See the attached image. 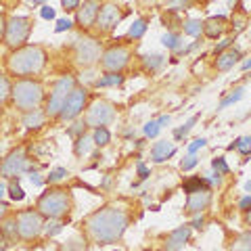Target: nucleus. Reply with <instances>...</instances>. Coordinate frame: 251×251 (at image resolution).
<instances>
[{"label": "nucleus", "mask_w": 251, "mask_h": 251, "mask_svg": "<svg viewBox=\"0 0 251 251\" xmlns=\"http://www.w3.org/2000/svg\"><path fill=\"white\" fill-rule=\"evenodd\" d=\"M197 157H195V155H188L186 157V159H182V163H180V168H182L184 172H188V170H193L195 166H197Z\"/></svg>", "instance_id": "obj_40"}, {"label": "nucleus", "mask_w": 251, "mask_h": 251, "mask_svg": "<svg viewBox=\"0 0 251 251\" xmlns=\"http://www.w3.org/2000/svg\"><path fill=\"white\" fill-rule=\"evenodd\" d=\"M40 17L42 19H54V9H52V6H42Z\"/></svg>", "instance_id": "obj_44"}, {"label": "nucleus", "mask_w": 251, "mask_h": 251, "mask_svg": "<svg viewBox=\"0 0 251 251\" xmlns=\"http://www.w3.org/2000/svg\"><path fill=\"white\" fill-rule=\"evenodd\" d=\"M195 124H197V115H193L191 120H188V122H186V124L182 126V128H178V130L174 132V136H176V138H182V136H186L188 132H191V128H193Z\"/></svg>", "instance_id": "obj_35"}, {"label": "nucleus", "mask_w": 251, "mask_h": 251, "mask_svg": "<svg viewBox=\"0 0 251 251\" xmlns=\"http://www.w3.org/2000/svg\"><path fill=\"white\" fill-rule=\"evenodd\" d=\"M69 27H72V21H69V19H59L57 21V27H54V29H57V31H65Z\"/></svg>", "instance_id": "obj_46"}, {"label": "nucleus", "mask_w": 251, "mask_h": 251, "mask_svg": "<svg viewBox=\"0 0 251 251\" xmlns=\"http://www.w3.org/2000/svg\"><path fill=\"white\" fill-rule=\"evenodd\" d=\"M31 31V21L27 17H11L6 21V34H4V42L11 49H19L27 42Z\"/></svg>", "instance_id": "obj_6"}, {"label": "nucleus", "mask_w": 251, "mask_h": 251, "mask_svg": "<svg viewBox=\"0 0 251 251\" xmlns=\"http://www.w3.org/2000/svg\"><path fill=\"white\" fill-rule=\"evenodd\" d=\"M42 124H44V113L40 109H31V111H27L25 117H23V126H25L27 130H38Z\"/></svg>", "instance_id": "obj_20"}, {"label": "nucleus", "mask_w": 251, "mask_h": 251, "mask_svg": "<svg viewBox=\"0 0 251 251\" xmlns=\"http://www.w3.org/2000/svg\"><path fill=\"white\" fill-rule=\"evenodd\" d=\"M17 234H19V230H17V218H9L2 224V237L9 241V239H15Z\"/></svg>", "instance_id": "obj_24"}, {"label": "nucleus", "mask_w": 251, "mask_h": 251, "mask_svg": "<svg viewBox=\"0 0 251 251\" xmlns=\"http://www.w3.org/2000/svg\"><path fill=\"white\" fill-rule=\"evenodd\" d=\"M115 120V107L107 100H94L90 105L88 113H86V126L90 128H105L107 124H111Z\"/></svg>", "instance_id": "obj_8"}, {"label": "nucleus", "mask_w": 251, "mask_h": 251, "mask_svg": "<svg viewBox=\"0 0 251 251\" xmlns=\"http://www.w3.org/2000/svg\"><path fill=\"white\" fill-rule=\"evenodd\" d=\"M4 34H6V19H4V15L0 13V40L4 38Z\"/></svg>", "instance_id": "obj_49"}, {"label": "nucleus", "mask_w": 251, "mask_h": 251, "mask_svg": "<svg viewBox=\"0 0 251 251\" xmlns=\"http://www.w3.org/2000/svg\"><path fill=\"white\" fill-rule=\"evenodd\" d=\"M92 140H94V145L105 147L109 140H111V134H109L107 128H97V130H94V134H92Z\"/></svg>", "instance_id": "obj_29"}, {"label": "nucleus", "mask_w": 251, "mask_h": 251, "mask_svg": "<svg viewBox=\"0 0 251 251\" xmlns=\"http://www.w3.org/2000/svg\"><path fill=\"white\" fill-rule=\"evenodd\" d=\"M205 145H207V140H205V138H197V140H193V143L188 145V153L195 155V153L199 151V149H203Z\"/></svg>", "instance_id": "obj_41"}, {"label": "nucleus", "mask_w": 251, "mask_h": 251, "mask_svg": "<svg viewBox=\"0 0 251 251\" xmlns=\"http://www.w3.org/2000/svg\"><path fill=\"white\" fill-rule=\"evenodd\" d=\"M27 170V155H25V149H15L9 155L2 159L0 163V174L4 178H15L19 176L21 172Z\"/></svg>", "instance_id": "obj_11"}, {"label": "nucleus", "mask_w": 251, "mask_h": 251, "mask_svg": "<svg viewBox=\"0 0 251 251\" xmlns=\"http://www.w3.org/2000/svg\"><path fill=\"white\" fill-rule=\"evenodd\" d=\"M31 184L40 186V184H42V178H40V176H31Z\"/></svg>", "instance_id": "obj_53"}, {"label": "nucleus", "mask_w": 251, "mask_h": 251, "mask_svg": "<svg viewBox=\"0 0 251 251\" xmlns=\"http://www.w3.org/2000/svg\"><path fill=\"white\" fill-rule=\"evenodd\" d=\"M99 13H100V0H84V4L77 9V25L82 27H90L97 23L99 19Z\"/></svg>", "instance_id": "obj_13"}, {"label": "nucleus", "mask_w": 251, "mask_h": 251, "mask_svg": "<svg viewBox=\"0 0 251 251\" xmlns=\"http://www.w3.org/2000/svg\"><path fill=\"white\" fill-rule=\"evenodd\" d=\"M241 59V52L239 50H226V52H220L218 54V61H216V67L220 69V72H228L230 67H234V63H237Z\"/></svg>", "instance_id": "obj_19"}, {"label": "nucleus", "mask_w": 251, "mask_h": 251, "mask_svg": "<svg viewBox=\"0 0 251 251\" xmlns=\"http://www.w3.org/2000/svg\"><path fill=\"white\" fill-rule=\"evenodd\" d=\"M4 249H6V239L0 237V251H4Z\"/></svg>", "instance_id": "obj_56"}, {"label": "nucleus", "mask_w": 251, "mask_h": 251, "mask_svg": "<svg viewBox=\"0 0 251 251\" xmlns=\"http://www.w3.org/2000/svg\"><path fill=\"white\" fill-rule=\"evenodd\" d=\"M230 251H251V232H243L234 239Z\"/></svg>", "instance_id": "obj_22"}, {"label": "nucleus", "mask_w": 251, "mask_h": 251, "mask_svg": "<svg viewBox=\"0 0 251 251\" xmlns=\"http://www.w3.org/2000/svg\"><path fill=\"white\" fill-rule=\"evenodd\" d=\"M128 63H130V49L124 46V44L111 46V49H107L103 52V57H100V65H103V69H107V72H111V74L122 72Z\"/></svg>", "instance_id": "obj_9"}, {"label": "nucleus", "mask_w": 251, "mask_h": 251, "mask_svg": "<svg viewBox=\"0 0 251 251\" xmlns=\"http://www.w3.org/2000/svg\"><path fill=\"white\" fill-rule=\"evenodd\" d=\"M120 19H122L120 9H117L115 4H105V6H100L97 25H99L100 29H111V27H115L117 23H120Z\"/></svg>", "instance_id": "obj_16"}, {"label": "nucleus", "mask_w": 251, "mask_h": 251, "mask_svg": "<svg viewBox=\"0 0 251 251\" xmlns=\"http://www.w3.org/2000/svg\"><path fill=\"white\" fill-rule=\"evenodd\" d=\"M9 197H11L13 201H23V199H25V193H23V188H21L17 182H13V184L9 186Z\"/></svg>", "instance_id": "obj_34"}, {"label": "nucleus", "mask_w": 251, "mask_h": 251, "mask_svg": "<svg viewBox=\"0 0 251 251\" xmlns=\"http://www.w3.org/2000/svg\"><path fill=\"white\" fill-rule=\"evenodd\" d=\"M239 207H241L243 211H249V209H251V195H247V197H243V199L239 201Z\"/></svg>", "instance_id": "obj_47"}, {"label": "nucleus", "mask_w": 251, "mask_h": 251, "mask_svg": "<svg viewBox=\"0 0 251 251\" xmlns=\"http://www.w3.org/2000/svg\"><path fill=\"white\" fill-rule=\"evenodd\" d=\"M63 230V224L61 222H52V224H49V228H46V234L49 237H54L57 232H61Z\"/></svg>", "instance_id": "obj_43"}, {"label": "nucleus", "mask_w": 251, "mask_h": 251, "mask_svg": "<svg viewBox=\"0 0 251 251\" xmlns=\"http://www.w3.org/2000/svg\"><path fill=\"white\" fill-rule=\"evenodd\" d=\"M163 65V57L161 54H147L145 57V67L151 69V72H157Z\"/></svg>", "instance_id": "obj_30"}, {"label": "nucleus", "mask_w": 251, "mask_h": 251, "mask_svg": "<svg viewBox=\"0 0 251 251\" xmlns=\"http://www.w3.org/2000/svg\"><path fill=\"white\" fill-rule=\"evenodd\" d=\"M9 94H13V86L4 75H0V103H4L9 99Z\"/></svg>", "instance_id": "obj_31"}, {"label": "nucleus", "mask_w": 251, "mask_h": 251, "mask_svg": "<svg viewBox=\"0 0 251 251\" xmlns=\"http://www.w3.org/2000/svg\"><path fill=\"white\" fill-rule=\"evenodd\" d=\"M161 42H163V46H168V49H172V50H176V49H180V36H176V34H166L161 38Z\"/></svg>", "instance_id": "obj_32"}, {"label": "nucleus", "mask_w": 251, "mask_h": 251, "mask_svg": "<svg viewBox=\"0 0 251 251\" xmlns=\"http://www.w3.org/2000/svg\"><path fill=\"white\" fill-rule=\"evenodd\" d=\"M17 230H19V237L23 241H31L36 239L38 234L44 230V220L40 211H34V209H27V211H21L17 216Z\"/></svg>", "instance_id": "obj_7"}, {"label": "nucleus", "mask_w": 251, "mask_h": 251, "mask_svg": "<svg viewBox=\"0 0 251 251\" xmlns=\"http://www.w3.org/2000/svg\"><path fill=\"white\" fill-rule=\"evenodd\" d=\"M209 203H211V191H209V188H201V191L188 195L186 211H188V214H201V211L207 209Z\"/></svg>", "instance_id": "obj_14"}, {"label": "nucleus", "mask_w": 251, "mask_h": 251, "mask_svg": "<svg viewBox=\"0 0 251 251\" xmlns=\"http://www.w3.org/2000/svg\"><path fill=\"white\" fill-rule=\"evenodd\" d=\"M61 251H86V247L82 245L80 241H69L67 245H63Z\"/></svg>", "instance_id": "obj_42"}, {"label": "nucleus", "mask_w": 251, "mask_h": 251, "mask_svg": "<svg viewBox=\"0 0 251 251\" xmlns=\"http://www.w3.org/2000/svg\"><path fill=\"white\" fill-rule=\"evenodd\" d=\"M188 239H191V226H180L168 234L166 243H163V251H180Z\"/></svg>", "instance_id": "obj_15"}, {"label": "nucleus", "mask_w": 251, "mask_h": 251, "mask_svg": "<svg viewBox=\"0 0 251 251\" xmlns=\"http://www.w3.org/2000/svg\"><path fill=\"white\" fill-rule=\"evenodd\" d=\"M228 149H237V151L243 153V155H251V136H241V138H237Z\"/></svg>", "instance_id": "obj_26"}, {"label": "nucleus", "mask_w": 251, "mask_h": 251, "mask_svg": "<svg viewBox=\"0 0 251 251\" xmlns=\"http://www.w3.org/2000/svg\"><path fill=\"white\" fill-rule=\"evenodd\" d=\"M245 220H247V224H251V209L247 211V216H245Z\"/></svg>", "instance_id": "obj_58"}, {"label": "nucleus", "mask_w": 251, "mask_h": 251, "mask_svg": "<svg viewBox=\"0 0 251 251\" xmlns=\"http://www.w3.org/2000/svg\"><path fill=\"white\" fill-rule=\"evenodd\" d=\"M65 176H67V170H65V168H57V170L50 172L49 180H50V182H59V180H63Z\"/></svg>", "instance_id": "obj_39"}, {"label": "nucleus", "mask_w": 251, "mask_h": 251, "mask_svg": "<svg viewBox=\"0 0 251 251\" xmlns=\"http://www.w3.org/2000/svg\"><path fill=\"white\" fill-rule=\"evenodd\" d=\"M84 107H86V90L84 88H74V92L69 94L67 100H65V105H63L59 117L63 122L75 120V117L84 111Z\"/></svg>", "instance_id": "obj_12"}, {"label": "nucleus", "mask_w": 251, "mask_h": 251, "mask_svg": "<svg viewBox=\"0 0 251 251\" xmlns=\"http://www.w3.org/2000/svg\"><path fill=\"white\" fill-rule=\"evenodd\" d=\"M174 153H176V147H174V143H168V140H159V143H155L151 149V157L155 163L166 161L168 157H172Z\"/></svg>", "instance_id": "obj_17"}, {"label": "nucleus", "mask_w": 251, "mask_h": 251, "mask_svg": "<svg viewBox=\"0 0 251 251\" xmlns=\"http://www.w3.org/2000/svg\"><path fill=\"white\" fill-rule=\"evenodd\" d=\"M207 184H209V180H205V178H191L182 184V191L186 195H193V193L201 191V188H207Z\"/></svg>", "instance_id": "obj_21"}, {"label": "nucleus", "mask_w": 251, "mask_h": 251, "mask_svg": "<svg viewBox=\"0 0 251 251\" xmlns=\"http://www.w3.org/2000/svg\"><path fill=\"white\" fill-rule=\"evenodd\" d=\"M243 92H245L243 88H237L232 94H228L226 99H222V103H220V107H228V105H232V103H237V100H241V99H243Z\"/></svg>", "instance_id": "obj_33"}, {"label": "nucleus", "mask_w": 251, "mask_h": 251, "mask_svg": "<svg viewBox=\"0 0 251 251\" xmlns=\"http://www.w3.org/2000/svg\"><path fill=\"white\" fill-rule=\"evenodd\" d=\"M69 207H72V199H69V193L63 191V188L46 191L38 199V211L50 220H59L65 214H69Z\"/></svg>", "instance_id": "obj_3"}, {"label": "nucleus", "mask_w": 251, "mask_h": 251, "mask_svg": "<svg viewBox=\"0 0 251 251\" xmlns=\"http://www.w3.org/2000/svg\"><path fill=\"white\" fill-rule=\"evenodd\" d=\"M203 31H205V36L211 38V40H216L226 31V19L224 17H211L203 23Z\"/></svg>", "instance_id": "obj_18"}, {"label": "nucleus", "mask_w": 251, "mask_h": 251, "mask_svg": "<svg viewBox=\"0 0 251 251\" xmlns=\"http://www.w3.org/2000/svg\"><path fill=\"white\" fill-rule=\"evenodd\" d=\"M157 122H159V126L163 128V126H166V124H170V115H161V117H159V120H157Z\"/></svg>", "instance_id": "obj_51"}, {"label": "nucleus", "mask_w": 251, "mask_h": 251, "mask_svg": "<svg viewBox=\"0 0 251 251\" xmlns=\"http://www.w3.org/2000/svg\"><path fill=\"white\" fill-rule=\"evenodd\" d=\"M92 143H94L92 138H88V136H80V138H77V143H75V155H77V157L88 155V153H90V149H92Z\"/></svg>", "instance_id": "obj_25"}, {"label": "nucleus", "mask_w": 251, "mask_h": 251, "mask_svg": "<svg viewBox=\"0 0 251 251\" xmlns=\"http://www.w3.org/2000/svg\"><path fill=\"white\" fill-rule=\"evenodd\" d=\"M193 226H195V228H203V218H195L193 220Z\"/></svg>", "instance_id": "obj_52"}, {"label": "nucleus", "mask_w": 251, "mask_h": 251, "mask_svg": "<svg viewBox=\"0 0 251 251\" xmlns=\"http://www.w3.org/2000/svg\"><path fill=\"white\" fill-rule=\"evenodd\" d=\"M4 195H6V184H4V182H0V199H2Z\"/></svg>", "instance_id": "obj_54"}, {"label": "nucleus", "mask_w": 251, "mask_h": 251, "mask_svg": "<svg viewBox=\"0 0 251 251\" xmlns=\"http://www.w3.org/2000/svg\"><path fill=\"white\" fill-rule=\"evenodd\" d=\"M182 27H184V34L186 36H193L195 38V36H199L201 31H203V23L197 21V19H188Z\"/></svg>", "instance_id": "obj_27"}, {"label": "nucleus", "mask_w": 251, "mask_h": 251, "mask_svg": "<svg viewBox=\"0 0 251 251\" xmlns=\"http://www.w3.org/2000/svg\"><path fill=\"white\" fill-rule=\"evenodd\" d=\"M241 69H245V72H247V69H251V59L243 63V65H241Z\"/></svg>", "instance_id": "obj_57"}, {"label": "nucleus", "mask_w": 251, "mask_h": 251, "mask_svg": "<svg viewBox=\"0 0 251 251\" xmlns=\"http://www.w3.org/2000/svg\"><path fill=\"white\" fill-rule=\"evenodd\" d=\"M245 188H247V191H251V182H247V184H245Z\"/></svg>", "instance_id": "obj_60"}, {"label": "nucleus", "mask_w": 251, "mask_h": 251, "mask_svg": "<svg viewBox=\"0 0 251 251\" xmlns=\"http://www.w3.org/2000/svg\"><path fill=\"white\" fill-rule=\"evenodd\" d=\"M46 65V52L40 46H21L9 57V69L11 74L17 75H31L42 72Z\"/></svg>", "instance_id": "obj_2"}, {"label": "nucleus", "mask_w": 251, "mask_h": 251, "mask_svg": "<svg viewBox=\"0 0 251 251\" xmlns=\"http://www.w3.org/2000/svg\"><path fill=\"white\" fill-rule=\"evenodd\" d=\"M232 44V40H222L220 42V46H216V54H220V52H224L226 49H228V46Z\"/></svg>", "instance_id": "obj_48"}, {"label": "nucleus", "mask_w": 251, "mask_h": 251, "mask_svg": "<svg viewBox=\"0 0 251 251\" xmlns=\"http://www.w3.org/2000/svg\"><path fill=\"white\" fill-rule=\"evenodd\" d=\"M42 99H44V88H42V84L36 82V80H19L13 86L15 105L25 113L31 111V109H36L42 103Z\"/></svg>", "instance_id": "obj_4"}, {"label": "nucleus", "mask_w": 251, "mask_h": 251, "mask_svg": "<svg viewBox=\"0 0 251 251\" xmlns=\"http://www.w3.org/2000/svg\"><path fill=\"white\" fill-rule=\"evenodd\" d=\"M4 211H6V203H2V201H0V220H2Z\"/></svg>", "instance_id": "obj_55"}, {"label": "nucleus", "mask_w": 251, "mask_h": 251, "mask_svg": "<svg viewBox=\"0 0 251 251\" xmlns=\"http://www.w3.org/2000/svg\"><path fill=\"white\" fill-rule=\"evenodd\" d=\"M122 82H124L122 75H117V74H107L105 77H99L97 86H99V88H105V86H117V84H122Z\"/></svg>", "instance_id": "obj_28"}, {"label": "nucleus", "mask_w": 251, "mask_h": 251, "mask_svg": "<svg viewBox=\"0 0 251 251\" xmlns=\"http://www.w3.org/2000/svg\"><path fill=\"white\" fill-rule=\"evenodd\" d=\"M128 222H130V216L126 209L103 207L94 211L92 216H88V220H86V232L99 245L117 243L126 232V228H128Z\"/></svg>", "instance_id": "obj_1"}, {"label": "nucleus", "mask_w": 251, "mask_h": 251, "mask_svg": "<svg viewBox=\"0 0 251 251\" xmlns=\"http://www.w3.org/2000/svg\"><path fill=\"white\" fill-rule=\"evenodd\" d=\"M100 59V44L94 38H77L75 40V63L90 67Z\"/></svg>", "instance_id": "obj_10"}, {"label": "nucleus", "mask_w": 251, "mask_h": 251, "mask_svg": "<svg viewBox=\"0 0 251 251\" xmlns=\"http://www.w3.org/2000/svg\"><path fill=\"white\" fill-rule=\"evenodd\" d=\"M34 4H42V2H46V0H31Z\"/></svg>", "instance_id": "obj_59"}, {"label": "nucleus", "mask_w": 251, "mask_h": 251, "mask_svg": "<svg viewBox=\"0 0 251 251\" xmlns=\"http://www.w3.org/2000/svg\"><path fill=\"white\" fill-rule=\"evenodd\" d=\"M159 130H161V126H159V122H149L147 126H145V136L147 138H155L157 134H159Z\"/></svg>", "instance_id": "obj_36"}, {"label": "nucleus", "mask_w": 251, "mask_h": 251, "mask_svg": "<svg viewBox=\"0 0 251 251\" xmlns=\"http://www.w3.org/2000/svg\"><path fill=\"white\" fill-rule=\"evenodd\" d=\"M74 88H75V80H74V77H61V80L54 82L52 92H50V100H49V105H46V115L59 117L63 105H65V100H67L69 94L74 92Z\"/></svg>", "instance_id": "obj_5"}, {"label": "nucleus", "mask_w": 251, "mask_h": 251, "mask_svg": "<svg viewBox=\"0 0 251 251\" xmlns=\"http://www.w3.org/2000/svg\"><path fill=\"white\" fill-rule=\"evenodd\" d=\"M188 4H191V0H168V9H170V11L186 9Z\"/></svg>", "instance_id": "obj_38"}, {"label": "nucleus", "mask_w": 251, "mask_h": 251, "mask_svg": "<svg viewBox=\"0 0 251 251\" xmlns=\"http://www.w3.org/2000/svg\"><path fill=\"white\" fill-rule=\"evenodd\" d=\"M211 166H214V170L218 172V176L220 174H228V172H230L228 163L224 161V157H218V159H214V161H211Z\"/></svg>", "instance_id": "obj_37"}, {"label": "nucleus", "mask_w": 251, "mask_h": 251, "mask_svg": "<svg viewBox=\"0 0 251 251\" xmlns=\"http://www.w3.org/2000/svg\"><path fill=\"white\" fill-rule=\"evenodd\" d=\"M145 31H147V21L145 19H136L130 25V29H128V38H132V40H138V38H143Z\"/></svg>", "instance_id": "obj_23"}, {"label": "nucleus", "mask_w": 251, "mask_h": 251, "mask_svg": "<svg viewBox=\"0 0 251 251\" xmlns=\"http://www.w3.org/2000/svg\"><path fill=\"white\" fill-rule=\"evenodd\" d=\"M61 4L65 6V11H75L77 4H80V0H61Z\"/></svg>", "instance_id": "obj_45"}, {"label": "nucleus", "mask_w": 251, "mask_h": 251, "mask_svg": "<svg viewBox=\"0 0 251 251\" xmlns=\"http://www.w3.org/2000/svg\"><path fill=\"white\" fill-rule=\"evenodd\" d=\"M138 176L143 178V180H145V178H149V170H147L145 163H140V161H138Z\"/></svg>", "instance_id": "obj_50"}]
</instances>
